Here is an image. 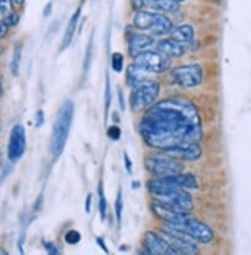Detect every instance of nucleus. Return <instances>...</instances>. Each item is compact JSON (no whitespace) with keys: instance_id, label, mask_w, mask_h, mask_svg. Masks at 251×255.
I'll use <instances>...</instances> for the list:
<instances>
[{"instance_id":"f257e3e1","label":"nucleus","mask_w":251,"mask_h":255,"mask_svg":"<svg viewBox=\"0 0 251 255\" xmlns=\"http://www.w3.org/2000/svg\"><path fill=\"white\" fill-rule=\"evenodd\" d=\"M139 132L148 146L164 151L184 141L202 138V120L188 99H165L153 103L139 122Z\"/></svg>"},{"instance_id":"393cba45","label":"nucleus","mask_w":251,"mask_h":255,"mask_svg":"<svg viewBox=\"0 0 251 255\" xmlns=\"http://www.w3.org/2000/svg\"><path fill=\"white\" fill-rule=\"evenodd\" d=\"M65 242L68 245H77L80 242V234L74 229H69L66 234H65Z\"/></svg>"},{"instance_id":"ddd939ff","label":"nucleus","mask_w":251,"mask_h":255,"mask_svg":"<svg viewBox=\"0 0 251 255\" xmlns=\"http://www.w3.org/2000/svg\"><path fill=\"white\" fill-rule=\"evenodd\" d=\"M151 209L159 220L164 222V225H181L193 217L191 212H184V211H176V209L167 208L164 205H160L157 200H153Z\"/></svg>"},{"instance_id":"9b49d317","label":"nucleus","mask_w":251,"mask_h":255,"mask_svg":"<svg viewBox=\"0 0 251 255\" xmlns=\"http://www.w3.org/2000/svg\"><path fill=\"white\" fill-rule=\"evenodd\" d=\"M164 152L174 157V158H179V160L196 161V160H199L202 157L204 149L197 141H184V143L176 144V146L164 149Z\"/></svg>"},{"instance_id":"6ab92c4d","label":"nucleus","mask_w":251,"mask_h":255,"mask_svg":"<svg viewBox=\"0 0 251 255\" xmlns=\"http://www.w3.org/2000/svg\"><path fill=\"white\" fill-rule=\"evenodd\" d=\"M145 8L156 12H176L179 9V3L176 0H143Z\"/></svg>"},{"instance_id":"f8f14e48","label":"nucleus","mask_w":251,"mask_h":255,"mask_svg":"<svg viewBox=\"0 0 251 255\" xmlns=\"http://www.w3.org/2000/svg\"><path fill=\"white\" fill-rule=\"evenodd\" d=\"M143 251L151 255H176L164 235L154 231H148L143 237Z\"/></svg>"},{"instance_id":"c756f323","label":"nucleus","mask_w":251,"mask_h":255,"mask_svg":"<svg viewBox=\"0 0 251 255\" xmlns=\"http://www.w3.org/2000/svg\"><path fill=\"white\" fill-rule=\"evenodd\" d=\"M122 191L119 189L117 192V197H116V218H117V222L120 223L122 220Z\"/></svg>"},{"instance_id":"2f4dec72","label":"nucleus","mask_w":251,"mask_h":255,"mask_svg":"<svg viewBox=\"0 0 251 255\" xmlns=\"http://www.w3.org/2000/svg\"><path fill=\"white\" fill-rule=\"evenodd\" d=\"M43 248L48 251V254H52V255H56V254H59V249H57V246H54L51 242H43Z\"/></svg>"},{"instance_id":"cd10ccee","label":"nucleus","mask_w":251,"mask_h":255,"mask_svg":"<svg viewBox=\"0 0 251 255\" xmlns=\"http://www.w3.org/2000/svg\"><path fill=\"white\" fill-rule=\"evenodd\" d=\"M105 120L108 119V113H110V105H111V96H110V82H108V76H106V93H105Z\"/></svg>"},{"instance_id":"e433bc0d","label":"nucleus","mask_w":251,"mask_h":255,"mask_svg":"<svg viewBox=\"0 0 251 255\" xmlns=\"http://www.w3.org/2000/svg\"><path fill=\"white\" fill-rule=\"evenodd\" d=\"M97 243L100 245V248H102V249H103V251H105L106 254H108V248H106V246L103 245V240H102V239H97Z\"/></svg>"},{"instance_id":"c9c22d12","label":"nucleus","mask_w":251,"mask_h":255,"mask_svg":"<svg viewBox=\"0 0 251 255\" xmlns=\"http://www.w3.org/2000/svg\"><path fill=\"white\" fill-rule=\"evenodd\" d=\"M91 195H88L86 197V206H85V209H86V212H89V211H91Z\"/></svg>"},{"instance_id":"a878e982","label":"nucleus","mask_w":251,"mask_h":255,"mask_svg":"<svg viewBox=\"0 0 251 255\" xmlns=\"http://www.w3.org/2000/svg\"><path fill=\"white\" fill-rule=\"evenodd\" d=\"M14 11V3L12 0H0V14L3 17L11 14Z\"/></svg>"},{"instance_id":"4468645a","label":"nucleus","mask_w":251,"mask_h":255,"mask_svg":"<svg viewBox=\"0 0 251 255\" xmlns=\"http://www.w3.org/2000/svg\"><path fill=\"white\" fill-rule=\"evenodd\" d=\"M153 45H154L153 35L136 32L131 35V39L128 42V51L131 54V57H137L139 54H142L143 51H148Z\"/></svg>"},{"instance_id":"7c9ffc66","label":"nucleus","mask_w":251,"mask_h":255,"mask_svg":"<svg viewBox=\"0 0 251 255\" xmlns=\"http://www.w3.org/2000/svg\"><path fill=\"white\" fill-rule=\"evenodd\" d=\"M106 135H108L113 141H117L120 138V128L119 126H110L108 131H106Z\"/></svg>"},{"instance_id":"c85d7f7f","label":"nucleus","mask_w":251,"mask_h":255,"mask_svg":"<svg viewBox=\"0 0 251 255\" xmlns=\"http://www.w3.org/2000/svg\"><path fill=\"white\" fill-rule=\"evenodd\" d=\"M91 51H93V37L89 39V43H88V48H86L85 65H83V69H85V72H88V69H89V63H91Z\"/></svg>"},{"instance_id":"ea45409f","label":"nucleus","mask_w":251,"mask_h":255,"mask_svg":"<svg viewBox=\"0 0 251 255\" xmlns=\"http://www.w3.org/2000/svg\"><path fill=\"white\" fill-rule=\"evenodd\" d=\"M3 97V82H2V77H0V99Z\"/></svg>"},{"instance_id":"a211bd4d","label":"nucleus","mask_w":251,"mask_h":255,"mask_svg":"<svg viewBox=\"0 0 251 255\" xmlns=\"http://www.w3.org/2000/svg\"><path fill=\"white\" fill-rule=\"evenodd\" d=\"M80 12H82V6H79L77 11L73 14V17L69 19V22L66 25V29H65V35H63V40H62L60 51H65L71 45V42H73V37H74V34H76V28H77L79 19H80Z\"/></svg>"},{"instance_id":"aec40b11","label":"nucleus","mask_w":251,"mask_h":255,"mask_svg":"<svg viewBox=\"0 0 251 255\" xmlns=\"http://www.w3.org/2000/svg\"><path fill=\"white\" fill-rule=\"evenodd\" d=\"M171 37L181 43H190L194 39V28L191 25H179V26H173L171 29Z\"/></svg>"},{"instance_id":"9d476101","label":"nucleus","mask_w":251,"mask_h":255,"mask_svg":"<svg viewBox=\"0 0 251 255\" xmlns=\"http://www.w3.org/2000/svg\"><path fill=\"white\" fill-rule=\"evenodd\" d=\"M26 149V134H25V128L22 125H15L12 126L9 138H8V160L11 163H17L25 154Z\"/></svg>"},{"instance_id":"58836bf2","label":"nucleus","mask_w":251,"mask_h":255,"mask_svg":"<svg viewBox=\"0 0 251 255\" xmlns=\"http://www.w3.org/2000/svg\"><path fill=\"white\" fill-rule=\"evenodd\" d=\"M12 3H14L15 6H22V5L25 3V0H12Z\"/></svg>"},{"instance_id":"f3484780","label":"nucleus","mask_w":251,"mask_h":255,"mask_svg":"<svg viewBox=\"0 0 251 255\" xmlns=\"http://www.w3.org/2000/svg\"><path fill=\"white\" fill-rule=\"evenodd\" d=\"M157 14L154 11H145V9H140L136 12L134 15V26L142 29V31H150L151 26L154 25L156 19H157Z\"/></svg>"},{"instance_id":"bb28decb","label":"nucleus","mask_w":251,"mask_h":255,"mask_svg":"<svg viewBox=\"0 0 251 255\" xmlns=\"http://www.w3.org/2000/svg\"><path fill=\"white\" fill-rule=\"evenodd\" d=\"M19 19H20L19 14H17L15 11H12L11 14H8V15L3 17V20H2V22L9 28V26H15L17 23H19Z\"/></svg>"},{"instance_id":"20e7f679","label":"nucleus","mask_w":251,"mask_h":255,"mask_svg":"<svg viewBox=\"0 0 251 255\" xmlns=\"http://www.w3.org/2000/svg\"><path fill=\"white\" fill-rule=\"evenodd\" d=\"M160 94V85L156 80H147L140 83L139 86L133 88V93L130 97L131 106L134 111H143L148 109L153 103H156Z\"/></svg>"},{"instance_id":"0eeeda50","label":"nucleus","mask_w":251,"mask_h":255,"mask_svg":"<svg viewBox=\"0 0 251 255\" xmlns=\"http://www.w3.org/2000/svg\"><path fill=\"white\" fill-rule=\"evenodd\" d=\"M173 82L184 89H193L202 85L204 82V69L201 65H184L177 66L171 71Z\"/></svg>"},{"instance_id":"2eb2a0df","label":"nucleus","mask_w":251,"mask_h":255,"mask_svg":"<svg viewBox=\"0 0 251 255\" xmlns=\"http://www.w3.org/2000/svg\"><path fill=\"white\" fill-rule=\"evenodd\" d=\"M156 49L159 52H162L164 56H167L168 59H179L184 56L185 52V45L174 40L173 37L170 39H162L156 43Z\"/></svg>"},{"instance_id":"b1692460","label":"nucleus","mask_w":251,"mask_h":255,"mask_svg":"<svg viewBox=\"0 0 251 255\" xmlns=\"http://www.w3.org/2000/svg\"><path fill=\"white\" fill-rule=\"evenodd\" d=\"M97 192H99V209H100V217H102V220H105V218H106V202H105V194H103V186H102V183H99Z\"/></svg>"},{"instance_id":"a19ab883","label":"nucleus","mask_w":251,"mask_h":255,"mask_svg":"<svg viewBox=\"0 0 251 255\" xmlns=\"http://www.w3.org/2000/svg\"><path fill=\"white\" fill-rule=\"evenodd\" d=\"M176 2H177L179 5H181V3H184V2H187V0H176Z\"/></svg>"},{"instance_id":"4c0bfd02","label":"nucleus","mask_w":251,"mask_h":255,"mask_svg":"<svg viewBox=\"0 0 251 255\" xmlns=\"http://www.w3.org/2000/svg\"><path fill=\"white\" fill-rule=\"evenodd\" d=\"M51 6H52V3H48V5H46V9L43 11V14H45V17H48V15L51 14Z\"/></svg>"},{"instance_id":"dca6fc26","label":"nucleus","mask_w":251,"mask_h":255,"mask_svg":"<svg viewBox=\"0 0 251 255\" xmlns=\"http://www.w3.org/2000/svg\"><path fill=\"white\" fill-rule=\"evenodd\" d=\"M150 76H151V72L147 71L143 66L137 65L136 62L133 65L128 66V71H127V82L131 88H136L139 86L140 83L143 82H147L150 80Z\"/></svg>"},{"instance_id":"1a4fd4ad","label":"nucleus","mask_w":251,"mask_h":255,"mask_svg":"<svg viewBox=\"0 0 251 255\" xmlns=\"http://www.w3.org/2000/svg\"><path fill=\"white\" fill-rule=\"evenodd\" d=\"M170 60L167 56H164L162 52H159L157 49H148L139 54L137 57H134V62L140 66H143L147 71H150L151 74H160L170 69Z\"/></svg>"},{"instance_id":"f03ea898","label":"nucleus","mask_w":251,"mask_h":255,"mask_svg":"<svg viewBox=\"0 0 251 255\" xmlns=\"http://www.w3.org/2000/svg\"><path fill=\"white\" fill-rule=\"evenodd\" d=\"M73 117H74V105L71 100H66L56 116V122H54V128H52V134H51V154L54 157L62 155L66 141H68V135H69V129H71V123H73Z\"/></svg>"},{"instance_id":"6e6552de","label":"nucleus","mask_w":251,"mask_h":255,"mask_svg":"<svg viewBox=\"0 0 251 255\" xmlns=\"http://www.w3.org/2000/svg\"><path fill=\"white\" fill-rule=\"evenodd\" d=\"M154 200H157L160 205L176 209V211L191 212L194 208L193 197L187 192V189H171V191L156 195Z\"/></svg>"},{"instance_id":"f704fd0d","label":"nucleus","mask_w":251,"mask_h":255,"mask_svg":"<svg viewBox=\"0 0 251 255\" xmlns=\"http://www.w3.org/2000/svg\"><path fill=\"white\" fill-rule=\"evenodd\" d=\"M6 32H8V26L3 22H0V37H5Z\"/></svg>"},{"instance_id":"5701e85b","label":"nucleus","mask_w":251,"mask_h":255,"mask_svg":"<svg viewBox=\"0 0 251 255\" xmlns=\"http://www.w3.org/2000/svg\"><path fill=\"white\" fill-rule=\"evenodd\" d=\"M111 68L114 72H122L123 71V56L119 52H114L111 56Z\"/></svg>"},{"instance_id":"412c9836","label":"nucleus","mask_w":251,"mask_h":255,"mask_svg":"<svg viewBox=\"0 0 251 255\" xmlns=\"http://www.w3.org/2000/svg\"><path fill=\"white\" fill-rule=\"evenodd\" d=\"M171 29H173V22L168 19L167 15H164V14H157V19H156V22H154V25L151 26V29H150V32L153 34V35H167V34H170L171 32Z\"/></svg>"},{"instance_id":"72a5a7b5","label":"nucleus","mask_w":251,"mask_h":255,"mask_svg":"<svg viewBox=\"0 0 251 255\" xmlns=\"http://www.w3.org/2000/svg\"><path fill=\"white\" fill-rule=\"evenodd\" d=\"M42 123H43V113L42 111H37L35 113V126H42Z\"/></svg>"},{"instance_id":"39448f33","label":"nucleus","mask_w":251,"mask_h":255,"mask_svg":"<svg viewBox=\"0 0 251 255\" xmlns=\"http://www.w3.org/2000/svg\"><path fill=\"white\" fill-rule=\"evenodd\" d=\"M160 234L164 235V239L173 248V251L176 252V255H179V254H184V255L199 254V246H197V243L191 239L190 235H187L185 232L173 229V228L164 225L162 226V231H160Z\"/></svg>"},{"instance_id":"4be33fe9","label":"nucleus","mask_w":251,"mask_h":255,"mask_svg":"<svg viewBox=\"0 0 251 255\" xmlns=\"http://www.w3.org/2000/svg\"><path fill=\"white\" fill-rule=\"evenodd\" d=\"M20 60H22V45H17L12 54V60H11V72L12 76L19 74V69H20Z\"/></svg>"},{"instance_id":"423d86ee","label":"nucleus","mask_w":251,"mask_h":255,"mask_svg":"<svg viewBox=\"0 0 251 255\" xmlns=\"http://www.w3.org/2000/svg\"><path fill=\"white\" fill-rule=\"evenodd\" d=\"M167 226L185 232L196 243H201V245H208L214 240V231L211 229V226H208L207 223L201 220H197L194 217L188 218L187 222L181 225H167Z\"/></svg>"},{"instance_id":"473e14b6","label":"nucleus","mask_w":251,"mask_h":255,"mask_svg":"<svg viewBox=\"0 0 251 255\" xmlns=\"http://www.w3.org/2000/svg\"><path fill=\"white\" fill-rule=\"evenodd\" d=\"M123 160H125V166H127V171H128V174H131V171H133V165H131L130 157L127 155V152L123 154Z\"/></svg>"},{"instance_id":"7ed1b4c3","label":"nucleus","mask_w":251,"mask_h":255,"mask_svg":"<svg viewBox=\"0 0 251 255\" xmlns=\"http://www.w3.org/2000/svg\"><path fill=\"white\" fill-rule=\"evenodd\" d=\"M145 168L153 177H167V175H174L184 171L182 161L165 154L164 151L150 154L145 158Z\"/></svg>"}]
</instances>
